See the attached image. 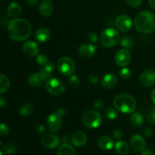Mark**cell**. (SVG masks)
Masks as SVG:
<instances>
[{
	"instance_id": "cell-1",
	"label": "cell",
	"mask_w": 155,
	"mask_h": 155,
	"mask_svg": "<svg viewBox=\"0 0 155 155\" xmlns=\"http://www.w3.org/2000/svg\"><path fill=\"white\" fill-rule=\"evenodd\" d=\"M8 36L16 42L24 41L30 37L32 26L27 20L24 18H14L8 24Z\"/></svg>"
},
{
	"instance_id": "cell-2",
	"label": "cell",
	"mask_w": 155,
	"mask_h": 155,
	"mask_svg": "<svg viewBox=\"0 0 155 155\" xmlns=\"http://www.w3.org/2000/svg\"><path fill=\"white\" fill-rule=\"evenodd\" d=\"M133 24L139 33H152L155 30V14L151 11H142L135 17Z\"/></svg>"
},
{
	"instance_id": "cell-3",
	"label": "cell",
	"mask_w": 155,
	"mask_h": 155,
	"mask_svg": "<svg viewBox=\"0 0 155 155\" xmlns=\"http://www.w3.org/2000/svg\"><path fill=\"white\" fill-rule=\"evenodd\" d=\"M114 106L118 111L129 114L136 110L137 103L132 95L128 94H121L117 95L114 99Z\"/></svg>"
},
{
	"instance_id": "cell-4",
	"label": "cell",
	"mask_w": 155,
	"mask_h": 155,
	"mask_svg": "<svg viewBox=\"0 0 155 155\" xmlns=\"http://www.w3.org/2000/svg\"><path fill=\"white\" fill-rule=\"evenodd\" d=\"M99 40L104 48H112L120 42V35L116 29L108 27L101 32Z\"/></svg>"
},
{
	"instance_id": "cell-5",
	"label": "cell",
	"mask_w": 155,
	"mask_h": 155,
	"mask_svg": "<svg viewBox=\"0 0 155 155\" xmlns=\"http://www.w3.org/2000/svg\"><path fill=\"white\" fill-rule=\"evenodd\" d=\"M82 121L87 128L95 129L101 126L102 118L99 112L96 110H89L83 114Z\"/></svg>"
},
{
	"instance_id": "cell-6",
	"label": "cell",
	"mask_w": 155,
	"mask_h": 155,
	"mask_svg": "<svg viewBox=\"0 0 155 155\" xmlns=\"http://www.w3.org/2000/svg\"><path fill=\"white\" fill-rule=\"evenodd\" d=\"M45 89L50 95L59 96L64 92L65 86L60 80L50 78L45 83Z\"/></svg>"
},
{
	"instance_id": "cell-7",
	"label": "cell",
	"mask_w": 155,
	"mask_h": 155,
	"mask_svg": "<svg viewBox=\"0 0 155 155\" xmlns=\"http://www.w3.org/2000/svg\"><path fill=\"white\" fill-rule=\"evenodd\" d=\"M58 71L64 76H71L75 71V63L68 57L61 58L57 63Z\"/></svg>"
},
{
	"instance_id": "cell-8",
	"label": "cell",
	"mask_w": 155,
	"mask_h": 155,
	"mask_svg": "<svg viewBox=\"0 0 155 155\" xmlns=\"http://www.w3.org/2000/svg\"><path fill=\"white\" fill-rule=\"evenodd\" d=\"M62 116L58 112L51 114L47 118V125L51 133H58L62 126Z\"/></svg>"
},
{
	"instance_id": "cell-9",
	"label": "cell",
	"mask_w": 155,
	"mask_h": 155,
	"mask_svg": "<svg viewBox=\"0 0 155 155\" xmlns=\"http://www.w3.org/2000/svg\"><path fill=\"white\" fill-rule=\"evenodd\" d=\"M115 27L120 32H128L131 30L133 27V21L127 15H119L115 20Z\"/></svg>"
},
{
	"instance_id": "cell-10",
	"label": "cell",
	"mask_w": 155,
	"mask_h": 155,
	"mask_svg": "<svg viewBox=\"0 0 155 155\" xmlns=\"http://www.w3.org/2000/svg\"><path fill=\"white\" fill-rule=\"evenodd\" d=\"M115 62L120 67H127L130 64L132 60V54L129 49L122 48L116 53L114 57Z\"/></svg>"
},
{
	"instance_id": "cell-11",
	"label": "cell",
	"mask_w": 155,
	"mask_h": 155,
	"mask_svg": "<svg viewBox=\"0 0 155 155\" xmlns=\"http://www.w3.org/2000/svg\"><path fill=\"white\" fill-rule=\"evenodd\" d=\"M60 139L54 133H47L42 137L41 143L48 149H55L60 145Z\"/></svg>"
},
{
	"instance_id": "cell-12",
	"label": "cell",
	"mask_w": 155,
	"mask_h": 155,
	"mask_svg": "<svg viewBox=\"0 0 155 155\" xmlns=\"http://www.w3.org/2000/svg\"><path fill=\"white\" fill-rule=\"evenodd\" d=\"M22 50L24 54L30 58H35L39 54V47L36 42L27 40L23 44Z\"/></svg>"
},
{
	"instance_id": "cell-13",
	"label": "cell",
	"mask_w": 155,
	"mask_h": 155,
	"mask_svg": "<svg viewBox=\"0 0 155 155\" xmlns=\"http://www.w3.org/2000/svg\"><path fill=\"white\" fill-rule=\"evenodd\" d=\"M97 51V45L92 43L82 44L78 48V52L81 57L84 58H90L93 57Z\"/></svg>"
},
{
	"instance_id": "cell-14",
	"label": "cell",
	"mask_w": 155,
	"mask_h": 155,
	"mask_svg": "<svg viewBox=\"0 0 155 155\" xmlns=\"http://www.w3.org/2000/svg\"><path fill=\"white\" fill-rule=\"evenodd\" d=\"M141 84L146 87H151L155 84V71L153 70H146L141 74L139 77Z\"/></svg>"
},
{
	"instance_id": "cell-15",
	"label": "cell",
	"mask_w": 155,
	"mask_h": 155,
	"mask_svg": "<svg viewBox=\"0 0 155 155\" xmlns=\"http://www.w3.org/2000/svg\"><path fill=\"white\" fill-rule=\"evenodd\" d=\"M130 147L132 149L137 152H142L146 146L145 139L141 135H134L130 139Z\"/></svg>"
},
{
	"instance_id": "cell-16",
	"label": "cell",
	"mask_w": 155,
	"mask_h": 155,
	"mask_svg": "<svg viewBox=\"0 0 155 155\" xmlns=\"http://www.w3.org/2000/svg\"><path fill=\"white\" fill-rule=\"evenodd\" d=\"M39 11L44 18H48L54 12V5L51 0H42L39 4Z\"/></svg>"
},
{
	"instance_id": "cell-17",
	"label": "cell",
	"mask_w": 155,
	"mask_h": 155,
	"mask_svg": "<svg viewBox=\"0 0 155 155\" xmlns=\"http://www.w3.org/2000/svg\"><path fill=\"white\" fill-rule=\"evenodd\" d=\"M117 83V77L112 73L104 75L101 82L102 88L106 90H110L114 88Z\"/></svg>"
},
{
	"instance_id": "cell-18",
	"label": "cell",
	"mask_w": 155,
	"mask_h": 155,
	"mask_svg": "<svg viewBox=\"0 0 155 155\" xmlns=\"http://www.w3.org/2000/svg\"><path fill=\"white\" fill-rule=\"evenodd\" d=\"M98 145L101 150L110 151L115 146L114 141L108 136H102L98 139Z\"/></svg>"
},
{
	"instance_id": "cell-19",
	"label": "cell",
	"mask_w": 155,
	"mask_h": 155,
	"mask_svg": "<svg viewBox=\"0 0 155 155\" xmlns=\"http://www.w3.org/2000/svg\"><path fill=\"white\" fill-rule=\"evenodd\" d=\"M45 80L46 79L41 74V72L33 73V74H30L28 77L29 84L33 87H39V86H42Z\"/></svg>"
},
{
	"instance_id": "cell-20",
	"label": "cell",
	"mask_w": 155,
	"mask_h": 155,
	"mask_svg": "<svg viewBox=\"0 0 155 155\" xmlns=\"http://www.w3.org/2000/svg\"><path fill=\"white\" fill-rule=\"evenodd\" d=\"M86 141H87V136H86V133L82 131L76 132L73 135L72 139H71L73 145L77 147V148L83 146L86 143Z\"/></svg>"
},
{
	"instance_id": "cell-21",
	"label": "cell",
	"mask_w": 155,
	"mask_h": 155,
	"mask_svg": "<svg viewBox=\"0 0 155 155\" xmlns=\"http://www.w3.org/2000/svg\"><path fill=\"white\" fill-rule=\"evenodd\" d=\"M21 12H22L21 6L20 5L19 3L15 2H11L7 8L8 15L13 19L18 18V17L21 15Z\"/></svg>"
},
{
	"instance_id": "cell-22",
	"label": "cell",
	"mask_w": 155,
	"mask_h": 155,
	"mask_svg": "<svg viewBox=\"0 0 155 155\" xmlns=\"http://www.w3.org/2000/svg\"><path fill=\"white\" fill-rule=\"evenodd\" d=\"M50 36H51V33L49 30L47 28H39L35 33V39L37 42H46L49 39Z\"/></svg>"
},
{
	"instance_id": "cell-23",
	"label": "cell",
	"mask_w": 155,
	"mask_h": 155,
	"mask_svg": "<svg viewBox=\"0 0 155 155\" xmlns=\"http://www.w3.org/2000/svg\"><path fill=\"white\" fill-rule=\"evenodd\" d=\"M54 68H55V67H54V63L48 62L46 64L42 66V69L40 70V72L46 80H48V79L51 78V77H52L53 74H54Z\"/></svg>"
},
{
	"instance_id": "cell-24",
	"label": "cell",
	"mask_w": 155,
	"mask_h": 155,
	"mask_svg": "<svg viewBox=\"0 0 155 155\" xmlns=\"http://www.w3.org/2000/svg\"><path fill=\"white\" fill-rule=\"evenodd\" d=\"M144 124V118L141 114L139 113H134L132 114L130 117V124L133 127L139 128L141 127Z\"/></svg>"
},
{
	"instance_id": "cell-25",
	"label": "cell",
	"mask_w": 155,
	"mask_h": 155,
	"mask_svg": "<svg viewBox=\"0 0 155 155\" xmlns=\"http://www.w3.org/2000/svg\"><path fill=\"white\" fill-rule=\"evenodd\" d=\"M57 154L58 155H75L76 152L72 145L68 143H64L59 147Z\"/></svg>"
},
{
	"instance_id": "cell-26",
	"label": "cell",
	"mask_w": 155,
	"mask_h": 155,
	"mask_svg": "<svg viewBox=\"0 0 155 155\" xmlns=\"http://www.w3.org/2000/svg\"><path fill=\"white\" fill-rule=\"evenodd\" d=\"M35 110H36V107L34 104H31V103H27L20 108L19 113L21 116L27 117L33 114Z\"/></svg>"
},
{
	"instance_id": "cell-27",
	"label": "cell",
	"mask_w": 155,
	"mask_h": 155,
	"mask_svg": "<svg viewBox=\"0 0 155 155\" xmlns=\"http://www.w3.org/2000/svg\"><path fill=\"white\" fill-rule=\"evenodd\" d=\"M115 150L120 155H126L129 153L130 151V147L128 144L124 141H118L115 144Z\"/></svg>"
},
{
	"instance_id": "cell-28",
	"label": "cell",
	"mask_w": 155,
	"mask_h": 155,
	"mask_svg": "<svg viewBox=\"0 0 155 155\" xmlns=\"http://www.w3.org/2000/svg\"><path fill=\"white\" fill-rule=\"evenodd\" d=\"M10 80L7 76L0 74V95L7 92L10 88Z\"/></svg>"
},
{
	"instance_id": "cell-29",
	"label": "cell",
	"mask_w": 155,
	"mask_h": 155,
	"mask_svg": "<svg viewBox=\"0 0 155 155\" xmlns=\"http://www.w3.org/2000/svg\"><path fill=\"white\" fill-rule=\"evenodd\" d=\"M104 115L108 120H115L118 117V111L116 108L107 107L104 110Z\"/></svg>"
},
{
	"instance_id": "cell-30",
	"label": "cell",
	"mask_w": 155,
	"mask_h": 155,
	"mask_svg": "<svg viewBox=\"0 0 155 155\" xmlns=\"http://www.w3.org/2000/svg\"><path fill=\"white\" fill-rule=\"evenodd\" d=\"M120 45L121 46L124 47V48L130 49V48H133V46H134V42L129 36H125V37L121 39Z\"/></svg>"
},
{
	"instance_id": "cell-31",
	"label": "cell",
	"mask_w": 155,
	"mask_h": 155,
	"mask_svg": "<svg viewBox=\"0 0 155 155\" xmlns=\"http://www.w3.org/2000/svg\"><path fill=\"white\" fill-rule=\"evenodd\" d=\"M3 151L7 154H13L16 151V146L13 143H7L3 146Z\"/></svg>"
},
{
	"instance_id": "cell-32",
	"label": "cell",
	"mask_w": 155,
	"mask_h": 155,
	"mask_svg": "<svg viewBox=\"0 0 155 155\" xmlns=\"http://www.w3.org/2000/svg\"><path fill=\"white\" fill-rule=\"evenodd\" d=\"M120 78L124 80H130V77L132 76V73L130 71V70L129 68H125L121 69V71H120Z\"/></svg>"
},
{
	"instance_id": "cell-33",
	"label": "cell",
	"mask_w": 155,
	"mask_h": 155,
	"mask_svg": "<svg viewBox=\"0 0 155 155\" xmlns=\"http://www.w3.org/2000/svg\"><path fill=\"white\" fill-rule=\"evenodd\" d=\"M68 84L71 87L76 88L80 84V80L77 75H71L68 79Z\"/></svg>"
},
{
	"instance_id": "cell-34",
	"label": "cell",
	"mask_w": 155,
	"mask_h": 155,
	"mask_svg": "<svg viewBox=\"0 0 155 155\" xmlns=\"http://www.w3.org/2000/svg\"><path fill=\"white\" fill-rule=\"evenodd\" d=\"M36 62L40 66H44L48 62V58L45 54H39L36 56Z\"/></svg>"
},
{
	"instance_id": "cell-35",
	"label": "cell",
	"mask_w": 155,
	"mask_h": 155,
	"mask_svg": "<svg viewBox=\"0 0 155 155\" xmlns=\"http://www.w3.org/2000/svg\"><path fill=\"white\" fill-rule=\"evenodd\" d=\"M146 120L149 124H155V107H153L146 116Z\"/></svg>"
},
{
	"instance_id": "cell-36",
	"label": "cell",
	"mask_w": 155,
	"mask_h": 155,
	"mask_svg": "<svg viewBox=\"0 0 155 155\" xmlns=\"http://www.w3.org/2000/svg\"><path fill=\"white\" fill-rule=\"evenodd\" d=\"M9 133V128L5 124L0 123V137L8 136Z\"/></svg>"
},
{
	"instance_id": "cell-37",
	"label": "cell",
	"mask_w": 155,
	"mask_h": 155,
	"mask_svg": "<svg viewBox=\"0 0 155 155\" xmlns=\"http://www.w3.org/2000/svg\"><path fill=\"white\" fill-rule=\"evenodd\" d=\"M127 4L133 8H137L142 5V0H126Z\"/></svg>"
},
{
	"instance_id": "cell-38",
	"label": "cell",
	"mask_w": 155,
	"mask_h": 155,
	"mask_svg": "<svg viewBox=\"0 0 155 155\" xmlns=\"http://www.w3.org/2000/svg\"><path fill=\"white\" fill-rule=\"evenodd\" d=\"M87 39L88 40L90 41L92 43H95L98 41V36H97V33L95 32H90V33H88L87 35Z\"/></svg>"
},
{
	"instance_id": "cell-39",
	"label": "cell",
	"mask_w": 155,
	"mask_h": 155,
	"mask_svg": "<svg viewBox=\"0 0 155 155\" xmlns=\"http://www.w3.org/2000/svg\"><path fill=\"white\" fill-rule=\"evenodd\" d=\"M104 107V103L103 101V100L101 99H98L95 101L94 103V107H95L96 110H101L103 107Z\"/></svg>"
},
{
	"instance_id": "cell-40",
	"label": "cell",
	"mask_w": 155,
	"mask_h": 155,
	"mask_svg": "<svg viewBox=\"0 0 155 155\" xmlns=\"http://www.w3.org/2000/svg\"><path fill=\"white\" fill-rule=\"evenodd\" d=\"M113 136L117 140H120L123 137V133L120 130H115L113 131Z\"/></svg>"
},
{
	"instance_id": "cell-41",
	"label": "cell",
	"mask_w": 155,
	"mask_h": 155,
	"mask_svg": "<svg viewBox=\"0 0 155 155\" xmlns=\"http://www.w3.org/2000/svg\"><path fill=\"white\" fill-rule=\"evenodd\" d=\"M89 80L92 85H97L98 83V82H99L98 76L95 75V74H92V75L89 76Z\"/></svg>"
},
{
	"instance_id": "cell-42",
	"label": "cell",
	"mask_w": 155,
	"mask_h": 155,
	"mask_svg": "<svg viewBox=\"0 0 155 155\" xmlns=\"http://www.w3.org/2000/svg\"><path fill=\"white\" fill-rule=\"evenodd\" d=\"M144 135H145L146 137H150V136L152 135L153 133V130L151 128V127H146V128H145V130H144Z\"/></svg>"
},
{
	"instance_id": "cell-43",
	"label": "cell",
	"mask_w": 155,
	"mask_h": 155,
	"mask_svg": "<svg viewBox=\"0 0 155 155\" xmlns=\"http://www.w3.org/2000/svg\"><path fill=\"white\" fill-rule=\"evenodd\" d=\"M142 155H154V152L151 148H145L143 151H142Z\"/></svg>"
},
{
	"instance_id": "cell-44",
	"label": "cell",
	"mask_w": 155,
	"mask_h": 155,
	"mask_svg": "<svg viewBox=\"0 0 155 155\" xmlns=\"http://www.w3.org/2000/svg\"><path fill=\"white\" fill-rule=\"evenodd\" d=\"M26 2H27V5L30 6V7H34L37 5L38 0H27Z\"/></svg>"
},
{
	"instance_id": "cell-45",
	"label": "cell",
	"mask_w": 155,
	"mask_h": 155,
	"mask_svg": "<svg viewBox=\"0 0 155 155\" xmlns=\"http://www.w3.org/2000/svg\"><path fill=\"white\" fill-rule=\"evenodd\" d=\"M36 130L38 133H43L45 131V127H44L43 125H42V124H39V125H37Z\"/></svg>"
},
{
	"instance_id": "cell-46",
	"label": "cell",
	"mask_w": 155,
	"mask_h": 155,
	"mask_svg": "<svg viewBox=\"0 0 155 155\" xmlns=\"http://www.w3.org/2000/svg\"><path fill=\"white\" fill-rule=\"evenodd\" d=\"M5 105V98L2 95H0V108L4 107Z\"/></svg>"
},
{
	"instance_id": "cell-47",
	"label": "cell",
	"mask_w": 155,
	"mask_h": 155,
	"mask_svg": "<svg viewBox=\"0 0 155 155\" xmlns=\"http://www.w3.org/2000/svg\"><path fill=\"white\" fill-rule=\"evenodd\" d=\"M148 4L151 8L155 10V0H148Z\"/></svg>"
},
{
	"instance_id": "cell-48",
	"label": "cell",
	"mask_w": 155,
	"mask_h": 155,
	"mask_svg": "<svg viewBox=\"0 0 155 155\" xmlns=\"http://www.w3.org/2000/svg\"><path fill=\"white\" fill-rule=\"evenodd\" d=\"M151 101H152V102L154 103V104H155V89H153L152 92H151Z\"/></svg>"
},
{
	"instance_id": "cell-49",
	"label": "cell",
	"mask_w": 155,
	"mask_h": 155,
	"mask_svg": "<svg viewBox=\"0 0 155 155\" xmlns=\"http://www.w3.org/2000/svg\"><path fill=\"white\" fill-rule=\"evenodd\" d=\"M2 142L1 139H0V147L2 146Z\"/></svg>"
},
{
	"instance_id": "cell-50",
	"label": "cell",
	"mask_w": 155,
	"mask_h": 155,
	"mask_svg": "<svg viewBox=\"0 0 155 155\" xmlns=\"http://www.w3.org/2000/svg\"><path fill=\"white\" fill-rule=\"evenodd\" d=\"M0 155H3V154H2V152L1 151H0Z\"/></svg>"
}]
</instances>
